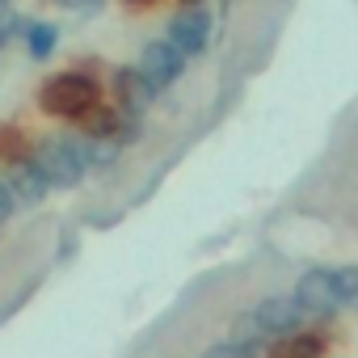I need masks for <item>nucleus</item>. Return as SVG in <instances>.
Listing matches in <instances>:
<instances>
[{
  "instance_id": "f257e3e1",
  "label": "nucleus",
  "mask_w": 358,
  "mask_h": 358,
  "mask_svg": "<svg viewBox=\"0 0 358 358\" xmlns=\"http://www.w3.org/2000/svg\"><path fill=\"white\" fill-rule=\"evenodd\" d=\"M106 97H101V80L93 72H85V64L68 68V72H55L38 85V110L47 118H64V122H80L89 110H97Z\"/></svg>"
},
{
  "instance_id": "f03ea898",
  "label": "nucleus",
  "mask_w": 358,
  "mask_h": 358,
  "mask_svg": "<svg viewBox=\"0 0 358 358\" xmlns=\"http://www.w3.org/2000/svg\"><path fill=\"white\" fill-rule=\"evenodd\" d=\"M34 164L43 169L51 190H72V186L85 182V173H89L85 160H80V152H76V143L72 139H55V135H47L34 148Z\"/></svg>"
},
{
  "instance_id": "7ed1b4c3",
  "label": "nucleus",
  "mask_w": 358,
  "mask_h": 358,
  "mask_svg": "<svg viewBox=\"0 0 358 358\" xmlns=\"http://www.w3.org/2000/svg\"><path fill=\"white\" fill-rule=\"evenodd\" d=\"M186 64H190V55L177 47L173 38H152V43H143V51H139V72L152 80V89L160 93V89H169V85H177L182 80V72H186Z\"/></svg>"
},
{
  "instance_id": "20e7f679",
  "label": "nucleus",
  "mask_w": 358,
  "mask_h": 358,
  "mask_svg": "<svg viewBox=\"0 0 358 358\" xmlns=\"http://www.w3.org/2000/svg\"><path fill=\"white\" fill-rule=\"evenodd\" d=\"M211 30H215V22H211V13H207L203 5H182V9H177V13L169 17V38H173L177 47H182L190 59L207 51Z\"/></svg>"
},
{
  "instance_id": "39448f33",
  "label": "nucleus",
  "mask_w": 358,
  "mask_h": 358,
  "mask_svg": "<svg viewBox=\"0 0 358 358\" xmlns=\"http://www.w3.org/2000/svg\"><path fill=\"white\" fill-rule=\"evenodd\" d=\"M110 97L122 114H148V106L156 101V89L139 68H114L110 72Z\"/></svg>"
},
{
  "instance_id": "423d86ee",
  "label": "nucleus",
  "mask_w": 358,
  "mask_h": 358,
  "mask_svg": "<svg viewBox=\"0 0 358 358\" xmlns=\"http://www.w3.org/2000/svg\"><path fill=\"white\" fill-rule=\"evenodd\" d=\"M5 182H9V190H13V199H17V207H38L47 194H51V182L43 177V169L34 164V156H26V160H17V164H9V173H5Z\"/></svg>"
},
{
  "instance_id": "0eeeda50",
  "label": "nucleus",
  "mask_w": 358,
  "mask_h": 358,
  "mask_svg": "<svg viewBox=\"0 0 358 358\" xmlns=\"http://www.w3.org/2000/svg\"><path fill=\"white\" fill-rule=\"evenodd\" d=\"M295 299L303 303V312H312V316H324V312H333L341 299H337V287H333V270H308L303 278H299V287H295Z\"/></svg>"
},
{
  "instance_id": "6e6552de",
  "label": "nucleus",
  "mask_w": 358,
  "mask_h": 358,
  "mask_svg": "<svg viewBox=\"0 0 358 358\" xmlns=\"http://www.w3.org/2000/svg\"><path fill=\"white\" fill-rule=\"evenodd\" d=\"M253 312L266 320V329H270V333H295V329H299V320L308 316V312H303V303H299L295 295H270V299H262Z\"/></svg>"
},
{
  "instance_id": "1a4fd4ad",
  "label": "nucleus",
  "mask_w": 358,
  "mask_h": 358,
  "mask_svg": "<svg viewBox=\"0 0 358 358\" xmlns=\"http://www.w3.org/2000/svg\"><path fill=\"white\" fill-rule=\"evenodd\" d=\"M72 143H76V152H80V160H85L89 173H106L122 156V143L118 139H106V135H76Z\"/></svg>"
},
{
  "instance_id": "9d476101",
  "label": "nucleus",
  "mask_w": 358,
  "mask_h": 358,
  "mask_svg": "<svg viewBox=\"0 0 358 358\" xmlns=\"http://www.w3.org/2000/svg\"><path fill=\"white\" fill-rule=\"evenodd\" d=\"M270 329H266V320L257 316V312H245V316H236L232 320V333H228V341L236 345V350H245L249 358H257L266 345H270Z\"/></svg>"
},
{
  "instance_id": "9b49d317",
  "label": "nucleus",
  "mask_w": 358,
  "mask_h": 358,
  "mask_svg": "<svg viewBox=\"0 0 358 358\" xmlns=\"http://www.w3.org/2000/svg\"><path fill=\"white\" fill-rule=\"evenodd\" d=\"M22 38H26V51H30L34 64H47V59L55 55V47H59V30H55L51 22H30Z\"/></svg>"
},
{
  "instance_id": "f8f14e48",
  "label": "nucleus",
  "mask_w": 358,
  "mask_h": 358,
  "mask_svg": "<svg viewBox=\"0 0 358 358\" xmlns=\"http://www.w3.org/2000/svg\"><path fill=\"white\" fill-rule=\"evenodd\" d=\"M274 358H324V337L320 333H299V337H287Z\"/></svg>"
},
{
  "instance_id": "ddd939ff",
  "label": "nucleus",
  "mask_w": 358,
  "mask_h": 358,
  "mask_svg": "<svg viewBox=\"0 0 358 358\" xmlns=\"http://www.w3.org/2000/svg\"><path fill=\"white\" fill-rule=\"evenodd\" d=\"M26 135H30L26 127H0V160L17 164V160L34 156V152H30V139H26Z\"/></svg>"
},
{
  "instance_id": "4468645a",
  "label": "nucleus",
  "mask_w": 358,
  "mask_h": 358,
  "mask_svg": "<svg viewBox=\"0 0 358 358\" xmlns=\"http://www.w3.org/2000/svg\"><path fill=\"white\" fill-rule=\"evenodd\" d=\"M333 287H337V299L358 308V266H341L333 270Z\"/></svg>"
},
{
  "instance_id": "2eb2a0df",
  "label": "nucleus",
  "mask_w": 358,
  "mask_h": 358,
  "mask_svg": "<svg viewBox=\"0 0 358 358\" xmlns=\"http://www.w3.org/2000/svg\"><path fill=\"white\" fill-rule=\"evenodd\" d=\"M122 148H131V143H139L143 139V114H122V122H118V135H114Z\"/></svg>"
},
{
  "instance_id": "dca6fc26",
  "label": "nucleus",
  "mask_w": 358,
  "mask_h": 358,
  "mask_svg": "<svg viewBox=\"0 0 358 358\" xmlns=\"http://www.w3.org/2000/svg\"><path fill=\"white\" fill-rule=\"evenodd\" d=\"M17 215V199H13V190H9V182L0 177V228H5L9 220Z\"/></svg>"
},
{
  "instance_id": "f3484780",
  "label": "nucleus",
  "mask_w": 358,
  "mask_h": 358,
  "mask_svg": "<svg viewBox=\"0 0 358 358\" xmlns=\"http://www.w3.org/2000/svg\"><path fill=\"white\" fill-rule=\"evenodd\" d=\"M122 5H127L131 13H152L156 5H164V0H122Z\"/></svg>"
},
{
  "instance_id": "a211bd4d",
  "label": "nucleus",
  "mask_w": 358,
  "mask_h": 358,
  "mask_svg": "<svg viewBox=\"0 0 358 358\" xmlns=\"http://www.w3.org/2000/svg\"><path fill=\"white\" fill-rule=\"evenodd\" d=\"M9 43V26H5V17H0V47Z\"/></svg>"
},
{
  "instance_id": "6ab92c4d",
  "label": "nucleus",
  "mask_w": 358,
  "mask_h": 358,
  "mask_svg": "<svg viewBox=\"0 0 358 358\" xmlns=\"http://www.w3.org/2000/svg\"><path fill=\"white\" fill-rule=\"evenodd\" d=\"M182 5H203V0H182Z\"/></svg>"
}]
</instances>
